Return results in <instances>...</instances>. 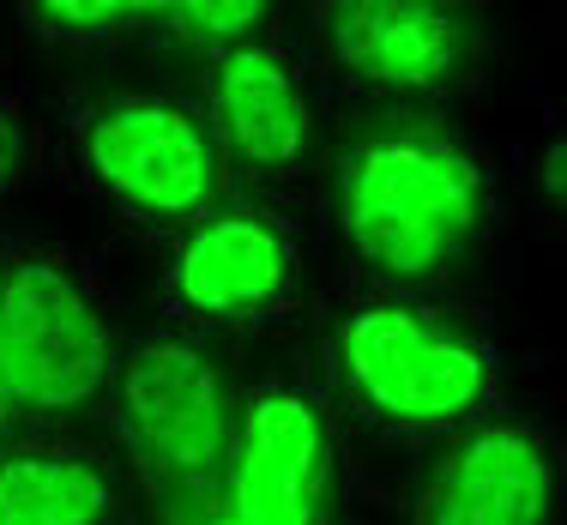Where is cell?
I'll list each match as a JSON object with an SVG mask.
<instances>
[{"mask_svg": "<svg viewBox=\"0 0 567 525\" xmlns=\"http://www.w3.org/2000/svg\"><path fill=\"white\" fill-rule=\"evenodd\" d=\"M66 164L85 199H97L115 224L145 236H175L182 224L229 199L218 145L194 91H85L66 110Z\"/></svg>", "mask_w": 567, "mask_h": 525, "instance_id": "4", "label": "cell"}, {"mask_svg": "<svg viewBox=\"0 0 567 525\" xmlns=\"http://www.w3.org/2000/svg\"><path fill=\"white\" fill-rule=\"evenodd\" d=\"M7 435H19V429H12V416H7V399H0V441Z\"/></svg>", "mask_w": 567, "mask_h": 525, "instance_id": "16", "label": "cell"}, {"mask_svg": "<svg viewBox=\"0 0 567 525\" xmlns=\"http://www.w3.org/2000/svg\"><path fill=\"white\" fill-rule=\"evenodd\" d=\"M278 19H284V0H175L164 37L194 49V55H218V49L278 31Z\"/></svg>", "mask_w": 567, "mask_h": 525, "instance_id": "13", "label": "cell"}, {"mask_svg": "<svg viewBox=\"0 0 567 525\" xmlns=\"http://www.w3.org/2000/svg\"><path fill=\"white\" fill-rule=\"evenodd\" d=\"M0 525H133L127 465L97 441L19 429L0 441Z\"/></svg>", "mask_w": 567, "mask_h": 525, "instance_id": "11", "label": "cell"}, {"mask_svg": "<svg viewBox=\"0 0 567 525\" xmlns=\"http://www.w3.org/2000/svg\"><path fill=\"white\" fill-rule=\"evenodd\" d=\"M199 115L212 127L229 199L284 206L320 157V85L290 31L248 37L199 61Z\"/></svg>", "mask_w": 567, "mask_h": 525, "instance_id": "8", "label": "cell"}, {"mask_svg": "<svg viewBox=\"0 0 567 525\" xmlns=\"http://www.w3.org/2000/svg\"><path fill=\"white\" fill-rule=\"evenodd\" d=\"M327 224L362 285L447 290L502 230V182L458 121L393 110L339 145Z\"/></svg>", "mask_w": 567, "mask_h": 525, "instance_id": "1", "label": "cell"}, {"mask_svg": "<svg viewBox=\"0 0 567 525\" xmlns=\"http://www.w3.org/2000/svg\"><path fill=\"white\" fill-rule=\"evenodd\" d=\"M19 31L49 49H115L127 37H164L175 0H12Z\"/></svg>", "mask_w": 567, "mask_h": 525, "instance_id": "12", "label": "cell"}, {"mask_svg": "<svg viewBox=\"0 0 567 525\" xmlns=\"http://www.w3.org/2000/svg\"><path fill=\"white\" fill-rule=\"evenodd\" d=\"M229 411L236 387L212 339L169 320L121 332L103 416L121 429V465L169 507V519L218 502Z\"/></svg>", "mask_w": 567, "mask_h": 525, "instance_id": "5", "label": "cell"}, {"mask_svg": "<svg viewBox=\"0 0 567 525\" xmlns=\"http://www.w3.org/2000/svg\"><path fill=\"white\" fill-rule=\"evenodd\" d=\"M152 296L169 327L199 339L284 332L308 308L302 224L266 199H224L169 236Z\"/></svg>", "mask_w": 567, "mask_h": 525, "instance_id": "7", "label": "cell"}, {"mask_svg": "<svg viewBox=\"0 0 567 525\" xmlns=\"http://www.w3.org/2000/svg\"><path fill=\"white\" fill-rule=\"evenodd\" d=\"M31 164H37V121H31V103L19 91L0 85V206L31 187Z\"/></svg>", "mask_w": 567, "mask_h": 525, "instance_id": "14", "label": "cell"}, {"mask_svg": "<svg viewBox=\"0 0 567 525\" xmlns=\"http://www.w3.org/2000/svg\"><path fill=\"white\" fill-rule=\"evenodd\" d=\"M218 507L236 525H332L339 514L332 399L302 362H272L236 387Z\"/></svg>", "mask_w": 567, "mask_h": 525, "instance_id": "9", "label": "cell"}, {"mask_svg": "<svg viewBox=\"0 0 567 525\" xmlns=\"http://www.w3.org/2000/svg\"><path fill=\"white\" fill-rule=\"evenodd\" d=\"M411 525H561V441L513 411L458 429L416 490Z\"/></svg>", "mask_w": 567, "mask_h": 525, "instance_id": "10", "label": "cell"}, {"mask_svg": "<svg viewBox=\"0 0 567 525\" xmlns=\"http://www.w3.org/2000/svg\"><path fill=\"white\" fill-rule=\"evenodd\" d=\"M121 332V302L85 248L0 241V399L12 429H66L97 416Z\"/></svg>", "mask_w": 567, "mask_h": 525, "instance_id": "3", "label": "cell"}, {"mask_svg": "<svg viewBox=\"0 0 567 525\" xmlns=\"http://www.w3.org/2000/svg\"><path fill=\"white\" fill-rule=\"evenodd\" d=\"M320 393L381 441H447L507 411L502 339L453 290H344L320 332Z\"/></svg>", "mask_w": 567, "mask_h": 525, "instance_id": "2", "label": "cell"}, {"mask_svg": "<svg viewBox=\"0 0 567 525\" xmlns=\"http://www.w3.org/2000/svg\"><path fill=\"white\" fill-rule=\"evenodd\" d=\"M169 525H236V519H229V514H224V507H218V502H212V507H194V514H175Z\"/></svg>", "mask_w": 567, "mask_h": 525, "instance_id": "15", "label": "cell"}, {"mask_svg": "<svg viewBox=\"0 0 567 525\" xmlns=\"http://www.w3.org/2000/svg\"><path fill=\"white\" fill-rule=\"evenodd\" d=\"M302 55L332 97L441 115L477 91L489 31L477 0H315Z\"/></svg>", "mask_w": 567, "mask_h": 525, "instance_id": "6", "label": "cell"}]
</instances>
